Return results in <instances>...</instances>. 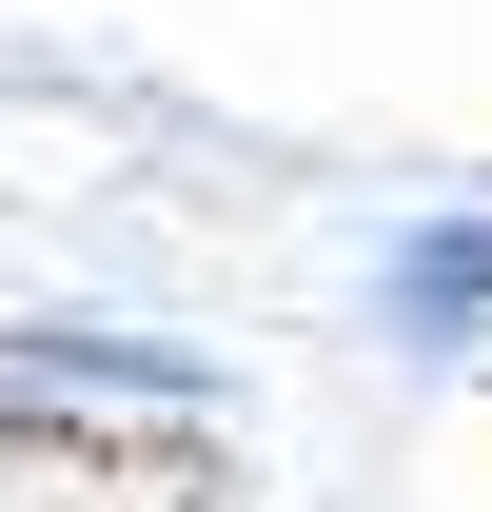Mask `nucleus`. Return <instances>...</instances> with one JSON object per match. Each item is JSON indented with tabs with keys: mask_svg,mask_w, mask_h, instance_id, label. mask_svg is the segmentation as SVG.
<instances>
[{
	"mask_svg": "<svg viewBox=\"0 0 492 512\" xmlns=\"http://www.w3.org/2000/svg\"><path fill=\"white\" fill-rule=\"evenodd\" d=\"M0 512H237V493L197 453H158V434H79V414L0 394Z\"/></svg>",
	"mask_w": 492,
	"mask_h": 512,
	"instance_id": "nucleus-1",
	"label": "nucleus"
},
{
	"mask_svg": "<svg viewBox=\"0 0 492 512\" xmlns=\"http://www.w3.org/2000/svg\"><path fill=\"white\" fill-rule=\"evenodd\" d=\"M394 316H414V335H473L492 316V217H433V237L394 256Z\"/></svg>",
	"mask_w": 492,
	"mask_h": 512,
	"instance_id": "nucleus-2",
	"label": "nucleus"
}]
</instances>
